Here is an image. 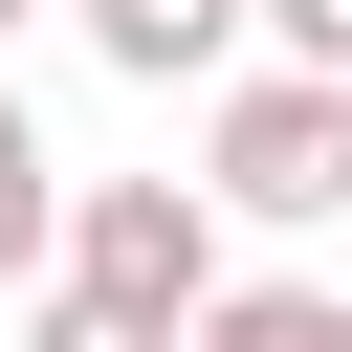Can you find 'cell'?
<instances>
[{
	"instance_id": "ba28073f",
	"label": "cell",
	"mask_w": 352,
	"mask_h": 352,
	"mask_svg": "<svg viewBox=\"0 0 352 352\" xmlns=\"http://www.w3.org/2000/svg\"><path fill=\"white\" fill-rule=\"evenodd\" d=\"M22 22H44V0H0V44H22Z\"/></svg>"
},
{
	"instance_id": "8992f818",
	"label": "cell",
	"mask_w": 352,
	"mask_h": 352,
	"mask_svg": "<svg viewBox=\"0 0 352 352\" xmlns=\"http://www.w3.org/2000/svg\"><path fill=\"white\" fill-rule=\"evenodd\" d=\"M198 352H352V308H330V286H220Z\"/></svg>"
},
{
	"instance_id": "6da1fadb",
	"label": "cell",
	"mask_w": 352,
	"mask_h": 352,
	"mask_svg": "<svg viewBox=\"0 0 352 352\" xmlns=\"http://www.w3.org/2000/svg\"><path fill=\"white\" fill-rule=\"evenodd\" d=\"M198 176H220V220H352V66H242Z\"/></svg>"
},
{
	"instance_id": "277c9868",
	"label": "cell",
	"mask_w": 352,
	"mask_h": 352,
	"mask_svg": "<svg viewBox=\"0 0 352 352\" xmlns=\"http://www.w3.org/2000/svg\"><path fill=\"white\" fill-rule=\"evenodd\" d=\"M44 264H66V176H44V132L0 88V286H44Z\"/></svg>"
},
{
	"instance_id": "52a82bcc",
	"label": "cell",
	"mask_w": 352,
	"mask_h": 352,
	"mask_svg": "<svg viewBox=\"0 0 352 352\" xmlns=\"http://www.w3.org/2000/svg\"><path fill=\"white\" fill-rule=\"evenodd\" d=\"M264 44L286 66H352V0H264Z\"/></svg>"
},
{
	"instance_id": "7a4b0ae2",
	"label": "cell",
	"mask_w": 352,
	"mask_h": 352,
	"mask_svg": "<svg viewBox=\"0 0 352 352\" xmlns=\"http://www.w3.org/2000/svg\"><path fill=\"white\" fill-rule=\"evenodd\" d=\"M66 286H110V308H220V176H88L66 198Z\"/></svg>"
},
{
	"instance_id": "3957f363",
	"label": "cell",
	"mask_w": 352,
	"mask_h": 352,
	"mask_svg": "<svg viewBox=\"0 0 352 352\" xmlns=\"http://www.w3.org/2000/svg\"><path fill=\"white\" fill-rule=\"evenodd\" d=\"M66 22H88V44L132 66V88H176V66H220V44L264 22V0H66Z\"/></svg>"
},
{
	"instance_id": "5b68a950",
	"label": "cell",
	"mask_w": 352,
	"mask_h": 352,
	"mask_svg": "<svg viewBox=\"0 0 352 352\" xmlns=\"http://www.w3.org/2000/svg\"><path fill=\"white\" fill-rule=\"evenodd\" d=\"M22 352H198V330H176V308H110V286H66V264H44V308H22Z\"/></svg>"
}]
</instances>
